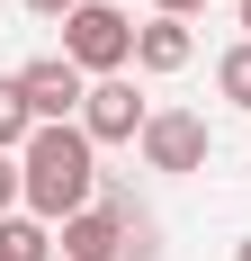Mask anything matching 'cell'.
I'll return each instance as SVG.
<instances>
[{"label": "cell", "instance_id": "cell-7", "mask_svg": "<svg viewBox=\"0 0 251 261\" xmlns=\"http://www.w3.org/2000/svg\"><path fill=\"white\" fill-rule=\"evenodd\" d=\"M189 63H198V36H189V18H162V9H152L144 27H135V72H189Z\"/></svg>", "mask_w": 251, "mask_h": 261}, {"label": "cell", "instance_id": "cell-6", "mask_svg": "<svg viewBox=\"0 0 251 261\" xmlns=\"http://www.w3.org/2000/svg\"><path fill=\"white\" fill-rule=\"evenodd\" d=\"M144 126H152V108L135 99L125 72L90 81V99H81V135H90V144H144Z\"/></svg>", "mask_w": 251, "mask_h": 261}, {"label": "cell", "instance_id": "cell-11", "mask_svg": "<svg viewBox=\"0 0 251 261\" xmlns=\"http://www.w3.org/2000/svg\"><path fill=\"white\" fill-rule=\"evenodd\" d=\"M27 207V171H18V153H0V216H18Z\"/></svg>", "mask_w": 251, "mask_h": 261}, {"label": "cell", "instance_id": "cell-3", "mask_svg": "<svg viewBox=\"0 0 251 261\" xmlns=\"http://www.w3.org/2000/svg\"><path fill=\"white\" fill-rule=\"evenodd\" d=\"M54 234H63V261H117L125 234H135V198H125V189H99V198L81 216H63Z\"/></svg>", "mask_w": 251, "mask_h": 261}, {"label": "cell", "instance_id": "cell-12", "mask_svg": "<svg viewBox=\"0 0 251 261\" xmlns=\"http://www.w3.org/2000/svg\"><path fill=\"white\" fill-rule=\"evenodd\" d=\"M27 9H36V18H45V27H63V18H72V9H81V0H27Z\"/></svg>", "mask_w": 251, "mask_h": 261}, {"label": "cell", "instance_id": "cell-15", "mask_svg": "<svg viewBox=\"0 0 251 261\" xmlns=\"http://www.w3.org/2000/svg\"><path fill=\"white\" fill-rule=\"evenodd\" d=\"M233 261H251V234H242V252H233Z\"/></svg>", "mask_w": 251, "mask_h": 261}, {"label": "cell", "instance_id": "cell-9", "mask_svg": "<svg viewBox=\"0 0 251 261\" xmlns=\"http://www.w3.org/2000/svg\"><path fill=\"white\" fill-rule=\"evenodd\" d=\"M27 135H36V108H27L18 72H0V153H27Z\"/></svg>", "mask_w": 251, "mask_h": 261}, {"label": "cell", "instance_id": "cell-14", "mask_svg": "<svg viewBox=\"0 0 251 261\" xmlns=\"http://www.w3.org/2000/svg\"><path fill=\"white\" fill-rule=\"evenodd\" d=\"M233 18H242V36H251V0H233Z\"/></svg>", "mask_w": 251, "mask_h": 261}, {"label": "cell", "instance_id": "cell-1", "mask_svg": "<svg viewBox=\"0 0 251 261\" xmlns=\"http://www.w3.org/2000/svg\"><path fill=\"white\" fill-rule=\"evenodd\" d=\"M27 216H45V225H63V216H81L90 198H99V144L81 135V117H63V126H36L27 135Z\"/></svg>", "mask_w": 251, "mask_h": 261}, {"label": "cell", "instance_id": "cell-8", "mask_svg": "<svg viewBox=\"0 0 251 261\" xmlns=\"http://www.w3.org/2000/svg\"><path fill=\"white\" fill-rule=\"evenodd\" d=\"M0 261H54V225L45 216H0Z\"/></svg>", "mask_w": 251, "mask_h": 261}, {"label": "cell", "instance_id": "cell-5", "mask_svg": "<svg viewBox=\"0 0 251 261\" xmlns=\"http://www.w3.org/2000/svg\"><path fill=\"white\" fill-rule=\"evenodd\" d=\"M18 90H27V108H36V126H63V117H81V99H90V72H81L72 54H36V63H18Z\"/></svg>", "mask_w": 251, "mask_h": 261}, {"label": "cell", "instance_id": "cell-2", "mask_svg": "<svg viewBox=\"0 0 251 261\" xmlns=\"http://www.w3.org/2000/svg\"><path fill=\"white\" fill-rule=\"evenodd\" d=\"M54 54H72L90 81H108V72L135 63V18H125L117 0H81L72 18H63V45H54Z\"/></svg>", "mask_w": 251, "mask_h": 261}, {"label": "cell", "instance_id": "cell-10", "mask_svg": "<svg viewBox=\"0 0 251 261\" xmlns=\"http://www.w3.org/2000/svg\"><path fill=\"white\" fill-rule=\"evenodd\" d=\"M215 90H225L233 108H251V36H242V45H225V63H215Z\"/></svg>", "mask_w": 251, "mask_h": 261}, {"label": "cell", "instance_id": "cell-4", "mask_svg": "<svg viewBox=\"0 0 251 261\" xmlns=\"http://www.w3.org/2000/svg\"><path fill=\"white\" fill-rule=\"evenodd\" d=\"M144 162H152V171H171V180L206 171V162H215L206 117H198V108H152V126H144Z\"/></svg>", "mask_w": 251, "mask_h": 261}, {"label": "cell", "instance_id": "cell-13", "mask_svg": "<svg viewBox=\"0 0 251 261\" xmlns=\"http://www.w3.org/2000/svg\"><path fill=\"white\" fill-rule=\"evenodd\" d=\"M152 9H162V18H198L206 0H152Z\"/></svg>", "mask_w": 251, "mask_h": 261}]
</instances>
